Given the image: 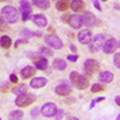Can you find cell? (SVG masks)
<instances>
[{"label": "cell", "instance_id": "1", "mask_svg": "<svg viewBox=\"0 0 120 120\" xmlns=\"http://www.w3.org/2000/svg\"><path fill=\"white\" fill-rule=\"evenodd\" d=\"M1 18L6 23H10V24H15L19 21V12L18 10L15 7V6H11V5H6L1 8Z\"/></svg>", "mask_w": 120, "mask_h": 120}, {"label": "cell", "instance_id": "2", "mask_svg": "<svg viewBox=\"0 0 120 120\" xmlns=\"http://www.w3.org/2000/svg\"><path fill=\"white\" fill-rule=\"evenodd\" d=\"M70 81L73 84V86H76L78 90H84L89 86V81L86 79V77L77 71H72L70 73Z\"/></svg>", "mask_w": 120, "mask_h": 120}, {"label": "cell", "instance_id": "3", "mask_svg": "<svg viewBox=\"0 0 120 120\" xmlns=\"http://www.w3.org/2000/svg\"><path fill=\"white\" fill-rule=\"evenodd\" d=\"M103 42H105V35L103 34H97L95 36H91L89 41V49L91 53H97L100 49L102 48L103 46Z\"/></svg>", "mask_w": 120, "mask_h": 120}, {"label": "cell", "instance_id": "4", "mask_svg": "<svg viewBox=\"0 0 120 120\" xmlns=\"http://www.w3.org/2000/svg\"><path fill=\"white\" fill-rule=\"evenodd\" d=\"M35 101H36V96L34 94H26L25 93L22 95H17L15 103H16V106L23 108V107H28L30 105H33Z\"/></svg>", "mask_w": 120, "mask_h": 120}, {"label": "cell", "instance_id": "5", "mask_svg": "<svg viewBox=\"0 0 120 120\" xmlns=\"http://www.w3.org/2000/svg\"><path fill=\"white\" fill-rule=\"evenodd\" d=\"M100 70V64L94 59H86L84 61V72L86 77H93Z\"/></svg>", "mask_w": 120, "mask_h": 120}, {"label": "cell", "instance_id": "6", "mask_svg": "<svg viewBox=\"0 0 120 120\" xmlns=\"http://www.w3.org/2000/svg\"><path fill=\"white\" fill-rule=\"evenodd\" d=\"M45 42L48 47L54 48V49H61L64 47V43L61 41V38L54 34H47L45 36Z\"/></svg>", "mask_w": 120, "mask_h": 120}, {"label": "cell", "instance_id": "7", "mask_svg": "<svg viewBox=\"0 0 120 120\" xmlns=\"http://www.w3.org/2000/svg\"><path fill=\"white\" fill-rule=\"evenodd\" d=\"M19 10H21V15H22V21L23 22H26V21H29V19H31L33 10H31V6H30L28 0H21Z\"/></svg>", "mask_w": 120, "mask_h": 120}, {"label": "cell", "instance_id": "8", "mask_svg": "<svg viewBox=\"0 0 120 120\" xmlns=\"http://www.w3.org/2000/svg\"><path fill=\"white\" fill-rule=\"evenodd\" d=\"M119 47V41L116 38L112 37V38H108L107 41L103 42V46H102V49L105 54H112L115 52V49Z\"/></svg>", "mask_w": 120, "mask_h": 120}, {"label": "cell", "instance_id": "9", "mask_svg": "<svg viewBox=\"0 0 120 120\" xmlns=\"http://www.w3.org/2000/svg\"><path fill=\"white\" fill-rule=\"evenodd\" d=\"M56 105L53 103V102H47L42 106L41 108V113L43 116L46 118H51V116H54L55 113H56Z\"/></svg>", "mask_w": 120, "mask_h": 120}, {"label": "cell", "instance_id": "10", "mask_svg": "<svg viewBox=\"0 0 120 120\" xmlns=\"http://www.w3.org/2000/svg\"><path fill=\"white\" fill-rule=\"evenodd\" d=\"M72 91V86L67 84L66 82H61L55 86V93L60 96H68Z\"/></svg>", "mask_w": 120, "mask_h": 120}, {"label": "cell", "instance_id": "11", "mask_svg": "<svg viewBox=\"0 0 120 120\" xmlns=\"http://www.w3.org/2000/svg\"><path fill=\"white\" fill-rule=\"evenodd\" d=\"M96 21L97 18L89 11H84L83 15H82V23L85 25V26H94L96 25Z\"/></svg>", "mask_w": 120, "mask_h": 120}, {"label": "cell", "instance_id": "12", "mask_svg": "<svg viewBox=\"0 0 120 120\" xmlns=\"http://www.w3.org/2000/svg\"><path fill=\"white\" fill-rule=\"evenodd\" d=\"M91 31L88 29H84V30H81V31L78 33V41L81 42L82 45H88L90 38H91Z\"/></svg>", "mask_w": 120, "mask_h": 120}, {"label": "cell", "instance_id": "13", "mask_svg": "<svg viewBox=\"0 0 120 120\" xmlns=\"http://www.w3.org/2000/svg\"><path fill=\"white\" fill-rule=\"evenodd\" d=\"M68 24L71 25L73 29H81V26L83 25V23H82V16H79V15H70Z\"/></svg>", "mask_w": 120, "mask_h": 120}, {"label": "cell", "instance_id": "14", "mask_svg": "<svg viewBox=\"0 0 120 120\" xmlns=\"http://www.w3.org/2000/svg\"><path fill=\"white\" fill-rule=\"evenodd\" d=\"M31 19H33L34 24L37 25L38 28H45V26L47 25V18H46V16L42 15V13H37V15L33 16Z\"/></svg>", "mask_w": 120, "mask_h": 120}, {"label": "cell", "instance_id": "15", "mask_svg": "<svg viewBox=\"0 0 120 120\" xmlns=\"http://www.w3.org/2000/svg\"><path fill=\"white\" fill-rule=\"evenodd\" d=\"M98 79H100V82H101V83L108 84V83L113 82L114 75L112 72H109V71H102V72L98 73Z\"/></svg>", "mask_w": 120, "mask_h": 120}, {"label": "cell", "instance_id": "16", "mask_svg": "<svg viewBox=\"0 0 120 120\" xmlns=\"http://www.w3.org/2000/svg\"><path fill=\"white\" fill-rule=\"evenodd\" d=\"M47 84V79L45 77H35L31 79L30 82V86L34 88V89H40V88H43Z\"/></svg>", "mask_w": 120, "mask_h": 120}, {"label": "cell", "instance_id": "17", "mask_svg": "<svg viewBox=\"0 0 120 120\" xmlns=\"http://www.w3.org/2000/svg\"><path fill=\"white\" fill-rule=\"evenodd\" d=\"M36 73V68L33 66H25L22 71H21V77L23 79H28L30 77H34Z\"/></svg>", "mask_w": 120, "mask_h": 120}, {"label": "cell", "instance_id": "18", "mask_svg": "<svg viewBox=\"0 0 120 120\" xmlns=\"http://www.w3.org/2000/svg\"><path fill=\"white\" fill-rule=\"evenodd\" d=\"M19 35H21L23 38L29 40V38H31V37H34V36H37V37H38V36H41L42 33H41V31H31V30H29L28 28H25V29L21 30Z\"/></svg>", "mask_w": 120, "mask_h": 120}, {"label": "cell", "instance_id": "19", "mask_svg": "<svg viewBox=\"0 0 120 120\" xmlns=\"http://www.w3.org/2000/svg\"><path fill=\"white\" fill-rule=\"evenodd\" d=\"M70 6H71L72 11L75 12H81L84 10V1L83 0H71V4H70Z\"/></svg>", "mask_w": 120, "mask_h": 120}, {"label": "cell", "instance_id": "20", "mask_svg": "<svg viewBox=\"0 0 120 120\" xmlns=\"http://www.w3.org/2000/svg\"><path fill=\"white\" fill-rule=\"evenodd\" d=\"M70 4H71V0H58L56 4H55V7H56L58 11L65 12V11L68 10Z\"/></svg>", "mask_w": 120, "mask_h": 120}, {"label": "cell", "instance_id": "21", "mask_svg": "<svg viewBox=\"0 0 120 120\" xmlns=\"http://www.w3.org/2000/svg\"><path fill=\"white\" fill-rule=\"evenodd\" d=\"M35 67L41 70V71H45L48 67V60L46 58H40V59L35 60Z\"/></svg>", "mask_w": 120, "mask_h": 120}, {"label": "cell", "instance_id": "22", "mask_svg": "<svg viewBox=\"0 0 120 120\" xmlns=\"http://www.w3.org/2000/svg\"><path fill=\"white\" fill-rule=\"evenodd\" d=\"M33 4L41 8V10H48L49 6H51V3H49V0H33Z\"/></svg>", "mask_w": 120, "mask_h": 120}, {"label": "cell", "instance_id": "23", "mask_svg": "<svg viewBox=\"0 0 120 120\" xmlns=\"http://www.w3.org/2000/svg\"><path fill=\"white\" fill-rule=\"evenodd\" d=\"M53 67L55 70H58V71H64V70H66V61L63 59H55L53 61Z\"/></svg>", "mask_w": 120, "mask_h": 120}, {"label": "cell", "instance_id": "24", "mask_svg": "<svg viewBox=\"0 0 120 120\" xmlns=\"http://www.w3.org/2000/svg\"><path fill=\"white\" fill-rule=\"evenodd\" d=\"M28 91V85L22 83V84H18L16 85L13 89H12V93L16 94V95H22V94H25Z\"/></svg>", "mask_w": 120, "mask_h": 120}, {"label": "cell", "instance_id": "25", "mask_svg": "<svg viewBox=\"0 0 120 120\" xmlns=\"http://www.w3.org/2000/svg\"><path fill=\"white\" fill-rule=\"evenodd\" d=\"M11 45H12V41H11V38H10V36L3 35L1 37H0V47H3L5 49H8L10 47H11Z\"/></svg>", "mask_w": 120, "mask_h": 120}, {"label": "cell", "instance_id": "26", "mask_svg": "<svg viewBox=\"0 0 120 120\" xmlns=\"http://www.w3.org/2000/svg\"><path fill=\"white\" fill-rule=\"evenodd\" d=\"M105 89H106V86H105L103 84L95 83V84H93L91 88H90V91H91L93 94H97V93H102V91H105Z\"/></svg>", "mask_w": 120, "mask_h": 120}, {"label": "cell", "instance_id": "27", "mask_svg": "<svg viewBox=\"0 0 120 120\" xmlns=\"http://www.w3.org/2000/svg\"><path fill=\"white\" fill-rule=\"evenodd\" d=\"M23 115L24 113L22 111H19V109H17V111H13L8 114V119H12V120H19V119H23Z\"/></svg>", "mask_w": 120, "mask_h": 120}, {"label": "cell", "instance_id": "28", "mask_svg": "<svg viewBox=\"0 0 120 120\" xmlns=\"http://www.w3.org/2000/svg\"><path fill=\"white\" fill-rule=\"evenodd\" d=\"M38 52L41 53L42 55H45V56H53V55H54V53H53L52 49H51V48H47V47H40Z\"/></svg>", "mask_w": 120, "mask_h": 120}, {"label": "cell", "instance_id": "29", "mask_svg": "<svg viewBox=\"0 0 120 120\" xmlns=\"http://www.w3.org/2000/svg\"><path fill=\"white\" fill-rule=\"evenodd\" d=\"M8 30V25L7 23L4 21V19L0 17V31H7Z\"/></svg>", "mask_w": 120, "mask_h": 120}, {"label": "cell", "instance_id": "30", "mask_svg": "<svg viewBox=\"0 0 120 120\" xmlns=\"http://www.w3.org/2000/svg\"><path fill=\"white\" fill-rule=\"evenodd\" d=\"M113 61H114L115 67H116V68H119V67H120V53H119V52H116V53H115Z\"/></svg>", "mask_w": 120, "mask_h": 120}, {"label": "cell", "instance_id": "31", "mask_svg": "<svg viewBox=\"0 0 120 120\" xmlns=\"http://www.w3.org/2000/svg\"><path fill=\"white\" fill-rule=\"evenodd\" d=\"M105 100V97H97V98H94L91 102H90V106H89V109H93L94 107H95V105L97 103V102H101V101H103Z\"/></svg>", "mask_w": 120, "mask_h": 120}, {"label": "cell", "instance_id": "32", "mask_svg": "<svg viewBox=\"0 0 120 120\" xmlns=\"http://www.w3.org/2000/svg\"><path fill=\"white\" fill-rule=\"evenodd\" d=\"M38 114H40V109H38L37 107L33 108V109H31V112H30V115H31V118H33V119L38 118Z\"/></svg>", "mask_w": 120, "mask_h": 120}, {"label": "cell", "instance_id": "33", "mask_svg": "<svg viewBox=\"0 0 120 120\" xmlns=\"http://www.w3.org/2000/svg\"><path fill=\"white\" fill-rule=\"evenodd\" d=\"M10 90V83H3L1 85H0V91L1 93H7Z\"/></svg>", "mask_w": 120, "mask_h": 120}, {"label": "cell", "instance_id": "34", "mask_svg": "<svg viewBox=\"0 0 120 120\" xmlns=\"http://www.w3.org/2000/svg\"><path fill=\"white\" fill-rule=\"evenodd\" d=\"M78 58H79L78 54H68V55H67V60H70V61H72V63L77 61Z\"/></svg>", "mask_w": 120, "mask_h": 120}, {"label": "cell", "instance_id": "35", "mask_svg": "<svg viewBox=\"0 0 120 120\" xmlns=\"http://www.w3.org/2000/svg\"><path fill=\"white\" fill-rule=\"evenodd\" d=\"M63 114H64V111L63 109H56V113H55V119H61L63 118Z\"/></svg>", "mask_w": 120, "mask_h": 120}, {"label": "cell", "instance_id": "36", "mask_svg": "<svg viewBox=\"0 0 120 120\" xmlns=\"http://www.w3.org/2000/svg\"><path fill=\"white\" fill-rule=\"evenodd\" d=\"M28 42V40L26 38H22V40H17L16 43H15V47H18L19 45H22V43H26Z\"/></svg>", "mask_w": 120, "mask_h": 120}, {"label": "cell", "instance_id": "37", "mask_svg": "<svg viewBox=\"0 0 120 120\" xmlns=\"http://www.w3.org/2000/svg\"><path fill=\"white\" fill-rule=\"evenodd\" d=\"M93 4H94V6L96 7V10H98V11H102V8H101V5H100L98 0H93Z\"/></svg>", "mask_w": 120, "mask_h": 120}, {"label": "cell", "instance_id": "38", "mask_svg": "<svg viewBox=\"0 0 120 120\" xmlns=\"http://www.w3.org/2000/svg\"><path fill=\"white\" fill-rule=\"evenodd\" d=\"M10 81H11L12 83H15V84H16V83L18 82V78H17V76H16L15 73H12L11 76H10Z\"/></svg>", "mask_w": 120, "mask_h": 120}, {"label": "cell", "instance_id": "39", "mask_svg": "<svg viewBox=\"0 0 120 120\" xmlns=\"http://www.w3.org/2000/svg\"><path fill=\"white\" fill-rule=\"evenodd\" d=\"M68 18H70V15H68V13H65V15L61 17V19H63L64 23H68Z\"/></svg>", "mask_w": 120, "mask_h": 120}, {"label": "cell", "instance_id": "40", "mask_svg": "<svg viewBox=\"0 0 120 120\" xmlns=\"http://www.w3.org/2000/svg\"><path fill=\"white\" fill-rule=\"evenodd\" d=\"M70 49H71L72 52H75V53H77V47L75 46V45H71L70 46Z\"/></svg>", "mask_w": 120, "mask_h": 120}, {"label": "cell", "instance_id": "41", "mask_svg": "<svg viewBox=\"0 0 120 120\" xmlns=\"http://www.w3.org/2000/svg\"><path fill=\"white\" fill-rule=\"evenodd\" d=\"M66 118H67V120H79L78 118H76V116H71V115H67Z\"/></svg>", "mask_w": 120, "mask_h": 120}, {"label": "cell", "instance_id": "42", "mask_svg": "<svg viewBox=\"0 0 120 120\" xmlns=\"http://www.w3.org/2000/svg\"><path fill=\"white\" fill-rule=\"evenodd\" d=\"M115 103H116V106H119V103H120V97H119V95L115 96Z\"/></svg>", "mask_w": 120, "mask_h": 120}, {"label": "cell", "instance_id": "43", "mask_svg": "<svg viewBox=\"0 0 120 120\" xmlns=\"http://www.w3.org/2000/svg\"><path fill=\"white\" fill-rule=\"evenodd\" d=\"M4 1H7V0H0V3H4Z\"/></svg>", "mask_w": 120, "mask_h": 120}, {"label": "cell", "instance_id": "44", "mask_svg": "<svg viewBox=\"0 0 120 120\" xmlns=\"http://www.w3.org/2000/svg\"><path fill=\"white\" fill-rule=\"evenodd\" d=\"M102 1H106V0H102Z\"/></svg>", "mask_w": 120, "mask_h": 120}, {"label": "cell", "instance_id": "45", "mask_svg": "<svg viewBox=\"0 0 120 120\" xmlns=\"http://www.w3.org/2000/svg\"><path fill=\"white\" fill-rule=\"evenodd\" d=\"M0 120H1V118H0Z\"/></svg>", "mask_w": 120, "mask_h": 120}]
</instances>
